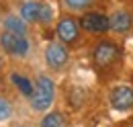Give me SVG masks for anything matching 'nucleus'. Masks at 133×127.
I'll return each instance as SVG.
<instances>
[{
    "label": "nucleus",
    "instance_id": "obj_13",
    "mask_svg": "<svg viewBox=\"0 0 133 127\" xmlns=\"http://www.w3.org/2000/svg\"><path fill=\"white\" fill-rule=\"evenodd\" d=\"M10 117H12V105H10L6 98L0 96V123H2V121H8Z\"/></svg>",
    "mask_w": 133,
    "mask_h": 127
},
{
    "label": "nucleus",
    "instance_id": "obj_3",
    "mask_svg": "<svg viewBox=\"0 0 133 127\" xmlns=\"http://www.w3.org/2000/svg\"><path fill=\"white\" fill-rule=\"evenodd\" d=\"M109 103L115 111H129L133 109V88L131 86H115L109 94Z\"/></svg>",
    "mask_w": 133,
    "mask_h": 127
},
{
    "label": "nucleus",
    "instance_id": "obj_2",
    "mask_svg": "<svg viewBox=\"0 0 133 127\" xmlns=\"http://www.w3.org/2000/svg\"><path fill=\"white\" fill-rule=\"evenodd\" d=\"M0 45L6 53H10L15 58H25L29 53V41L25 35H12V33L4 31L0 35Z\"/></svg>",
    "mask_w": 133,
    "mask_h": 127
},
{
    "label": "nucleus",
    "instance_id": "obj_15",
    "mask_svg": "<svg viewBox=\"0 0 133 127\" xmlns=\"http://www.w3.org/2000/svg\"><path fill=\"white\" fill-rule=\"evenodd\" d=\"M51 15H53V12H51L49 6H47V4H41V10H39V21H41V23H49V21H51Z\"/></svg>",
    "mask_w": 133,
    "mask_h": 127
},
{
    "label": "nucleus",
    "instance_id": "obj_4",
    "mask_svg": "<svg viewBox=\"0 0 133 127\" xmlns=\"http://www.w3.org/2000/svg\"><path fill=\"white\" fill-rule=\"evenodd\" d=\"M119 55V49L113 41H100L98 45L94 47V63L100 68H107L117 60Z\"/></svg>",
    "mask_w": 133,
    "mask_h": 127
},
{
    "label": "nucleus",
    "instance_id": "obj_8",
    "mask_svg": "<svg viewBox=\"0 0 133 127\" xmlns=\"http://www.w3.org/2000/svg\"><path fill=\"white\" fill-rule=\"evenodd\" d=\"M109 29L115 33H127L131 29V15L127 10H115L109 18Z\"/></svg>",
    "mask_w": 133,
    "mask_h": 127
},
{
    "label": "nucleus",
    "instance_id": "obj_10",
    "mask_svg": "<svg viewBox=\"0 0 133 127\" xmlns=\"http://www.w3.org/2000/svg\"><path fill=\"white\" fill-rule=\"evenodd\" d=\"M39 10H41L39 2H25V4H21V18L25 23L39 21Z\"/></svg>",
    "mask_w": 133,
    "mask_h": 127
},
{
    "label": "nucleus",
    "instance_id": "obj_11",
    "mask_svg": "<svg viewBox=\"0 0 133 127\" xmlns=\"http://www.w3.org/2000/svg\"><path fill=\"white\" fill-rule=\"evenodd\" d=\"M10 80H12V82H15V86H17L18 90H21V92H23V94L25 96H29V98H31V96H33V84H31V80L27 78V76H21V74H12V76H10Z\"/></svg>",
    "mask_w": 133,
    "mask_h": 127
},
{
    "label": "nucleus",
    "instance_id": "obj_1",
    "mask_svg": "<svg viewBox=\"0 0 133 127\" xmlns=\"http://www.w3.org/2000/svg\"><path fill=\"white\" fill-rule=\"evenodd\" d=\"M53 96H55V86L51 82L49 76H39L35 80V88H33V96H31V107L33 111L43 113L47 111L53 103Z\"/></svg>",
    "mask_w": 133,
    "mask_h": 127
},
{
    "label": "nucleus",
    "instance_id": "obj_12",
    "mask_svg": "<svg viewBox=\"0 0 133 127\" xmlns=\"http://www.w3.org/2000/svg\"><path fill=\"white\" fill-rule=\"evenodd\" d=\"M41 127H64L62 113H47V115L41 119Z\"/></svg>",
    "mask_w": 133,
    "mask_h": 127
},
{
    "label": "nucleus",
    "instance_id": "obj_7",
    "mask_svg": "<svg viewBox=\"0 0 133 127\" xmlns=\"http://www.w3.org/2000/svg\"><path fill=\"white\" fill-rule=\"evenodd\" d=\"M78 23L74 21V18H62L59 23H57V37L64 41V43H74L76 39H78Z\"/></svg>",
    "mask_w": 133,
    "mask_h": 127
},
{
    "label": "nucleus",
    "instance_id": "obj_5",
    "mask_svg": "<svg viewBox=\"0 0 133 127\" xmlns=\"http://www.w3.org/2000/svg\"><path fill=\"white\" fill-rule=\"evenodd\" d=\"M80 27L88 33H94V35H100V33L109 31V18L100 12H86L80 21Z\"/></svg>",
    "mask_w": 133,
    "mask_h": 127
},
{
    "label": "nucleus",
    "instance_id": "obj_9",
    "mask_svg": "<svg viewBox=\"0 0 133 127\" xmlns=\"http://www.w3.org/2000/svg\"><path fill=\"white\" fill-rule=\"evenodd\" d=\"M4 31L12 33V35H25L27 33V23L17 15H10L4 18Z\"/></svg>",
    "mask_w": 133,
    "mask_h": 127
},
{
    "label": "nucleus",
    "instance_id": "obj_6",
    "mask_svg": "<svg viewBox=\"0 0 133 127\" xmlns=\"http://www.w3.org/2000/svg\"><path fill=\"white\" fill-rule=\"evenodd\" d=\"M45 62L53 70H62L68 63V49L62 43H49L45 49Z\"/></svg>",
    "mask_w": 133,
    "mask_h": 127
},
{
    "label": "nucleus",
    "instance_id": "obj_14",
    "mask_svg": "<svg viewBox=\"0 0 133 127\" xmlns=\"http://www.w3.org/2000/svg\"><path fill=\"white\" fill-rule=\"evenodd\" d=\"M64 2H66L68 8H72V10H84V8H88L92 4V0H64Z\"/></svg>",
    "mask_w": 133,
    "mask_h": 127
}]
</instances>
